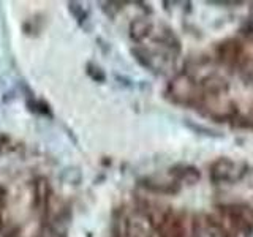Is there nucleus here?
Masks as SVG:
<instances>
[{"label":"nucleus","mask_w":253,"mask_h":237,"mask_svg":"<svg viewBox=\"0 0 253 237\" xmlns=\"http://www.w3.org/2000/svg\"><path fill=\"white\" fill-rule=\"evenodd\" d=\"M220 213L237 231H245V233L253 231V209L249 207V205L244 204L221 205Z\"/></svg>","instance_id":"1"},{"label":"nucleus","mask_w":253,"mask_h":237,"mask_svg":"<svg viewBox=\"0 0 253 237\" xmlns=\"http://www.w3.org/2000/svg\"><path fill=\"white\" fill-rule=\"evenodd\" d=\"M245 164L237 163L228 158H221L212 164L211 168V179L213 182H234L244 176Z\"/></svg>","instance_id":"2"},{"label":"nucleus","mask_w":253,"mask_h":237,"mask_svg":"<svg viewBox=\"0 0 253 237\" xmlns=\"http://www.w3.org/2000/svg\"><path fill=\"white\" fill-rule=\"evenodd\" d=\"M220 60L228 63V65H237L244 60L242 57V47L236 41H226L218 47Z\"/></svg>","instance_id":"3"},{"label":"nucleus","mask_w":253,"mask_h":237,"mask_svg":"<svg viewBox=\"0 0 253 237\" xmlns=\"http://www.w3.org/2000/svg\"><path fill=\"white\" fill-rule=\"evenodd\" d=\"M0 221H2V218H0Z\"/></svg>","instance_id":"4"}]
</instances>
